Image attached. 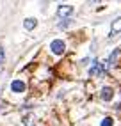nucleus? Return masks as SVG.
I'll list each match as a JSON object with an SVG mask.
<instances>
[{
    "label": "nucleus",
    "instance_id": "1",
    "mask_svg": "<svg viewBox=\"0 0 121 126\" xmlns=\"http://www.w3.org/2000/svg\"><path fill=\"white\" fill-rule=\"evenodd\" d=\"M50 52L54 53V55H62L66 52V43L62 39H54L50 43Z\"/></svg>",
    "mask_w": 121,
    "mask_h": 126
},
{
    "label": "nucleus",
    "instance_id": "2",
    "mask_svg": "<svg viewBox=\"0 0 121 126\" xmlns=\"http://www.w3.org/2000/svg\"><path fill=\"white\" fill-rule=\"evenodd\" d=\"M114 87H110V85H105V87H101L100 89V99L101 101H112V98H114Z\"/></svg>",
    "mask_w": 121,
    "mask_h": 126
},
{
    "label": "nucleus",
    "instance_id": "3",
    "mask_svg": "<svg viewBox=\"0 0 121 126\" xmlns=\"http://www.w3.org/2000/svg\"><path fill=\"white\" fill-rule=\"evenodd\" d=\"M73 11H75L73 5H70V4H60V5L57 7V16H60V18L66 20V16L73 14Z\"/></svg>",
    "mask_w": 121,
    "mask_h": 126
},
{
    "label": "nucleus",
    "instance_id": "4",
    "mask_svg": "<svg viewBox=\"0 0 121 126\" xmlns=\"http://www.w3.org/2000/svg\"><path fill=\"white\" fill-rule=\"evenodd\" d=\"M11 91L13 92H25L27 91V83L23 80H13L11 82Z\"/></svg>",
    "mask_w": 121,
    "mask_h": 126
},
{
    "label": "nucleus",
    "instance_id": "5",
    "mask_svg": "<svg viewBox=\"0 0 121 126\" xmlns=\"http://www.w3.org/2000/svg\"><path fill=\"white\" fill-rule=\"evenodd\" d=\"M118 55H119V48H116L114 52L109 55V59L105 61V64H107V68H109V69L112 68V66H116V64H118V62H116V61H118Z\"/></svg>",
    "mask_w": 121,
    "mask_h": 126
},
{
    "label": "nucleus",
    "instance_id": "6",
    "mask_svg": "<svg viewBox=\"0 0 121 126\" xmlns=\"http://www.w3.org/2000/svg\"><path fill=\"white\" fill-rule=\"evenodd\" d=\"M118 30H121V18H119V20H116L114 23H112V29H110L109 37H110V39H112V37H116V36H118Z\"/></svg>",
    "mask_w": 121,
    "mask_h": 126
},
{
    "label": "nucleus",
    "instance_id": "7",
    "mask_svg": "<svg viewBox=\"0 0 121 126\" xmlns=\"http://www.w3.org/2000/svg\"><path fill=\"white\" fill-rule=\"evenodd\" d=\"M36 25H38V20H34V18H27L23 21V27L27 30H34V29H36Z\"/></svg>",
    "mask_w": 121,
    "mask_h": 126
},
{
    "label": "nucleus",
    "instance_id": "8",
    "mask_svg": "<svg viewBox=\"0 0 121 126\" xmlns=\"http://www.w3.org/2000/svg\"><path fill=\"white\" fill-rule=\"evenodd\" d=\"M100 126H114V117H103L101 119V123H100Z\"/></svg>",
    "mask_w": 121,
    "mask_h": 126
},
{
    "label": "nucleus",
    "instance_id": "9",
    "mask_svg": "<svg viewBox=\"0 0 121 126\" xmlns=\"http://www.w3.org/2000/svg\"><path fill=\"white\" fill-rule=\"evenodd\" d=\"M70 25H71V20H70V18H66L64 21H59V25H57V27H59V29H68Z\"/></svg>",
    "mask_w": 121,
    "mask_h": 126
},
{
    "label": "nucleus",
    "instance_id": "10",
    "mask_svg": "<svg viewBox=\"0 0 121 126\" xmlns=\"http://www.w3.org/2000/svg\"><path fill=\"white\" fill-rule=\"evenodd\" d=\"M23 124H25V126H32V117H30V115H27V117L23 119Z\"/></svg>",
    "mask_w": 121,
    "mask_h": 126
},
{
    "label": "nucleus",
    "instance_id": "11",
    "mask_svg": "<svg viewBox=\"0 0 121 126\" xmlns=\"http://www.w3.org/2000/svg\"><path fill=\"white\" fill-rule=\"evenodd\" d=\"M4 59H5V52H4V48H0V66L4 64Z\"/></svg>",
    "mask_w": 121,
    "mask_h": 126
}]
</instances>
